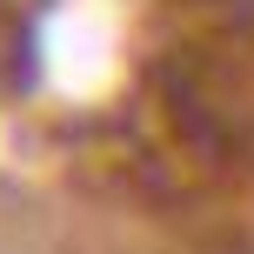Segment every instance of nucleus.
Returning a JSON list of instances; mask_svg holds the SVG:
<instances>
[{
  "label": "nucleus",
  "instance_id": "nucleus-1",
  "mask_svg": "<svg viewBox=\"0 0 254 254\" xmlns=\"http://www.w3.org/2000/svg\"><path fill=\"white\" fill-rule=\"evenodd\" d=\"M194 254H254V241H248V234H241V228H234V221H221V228H214V234H207V241H201V248H194Z\"/></svg>",
  "mask_w": 254,
  "mask_h": 254
}]
</instances>
